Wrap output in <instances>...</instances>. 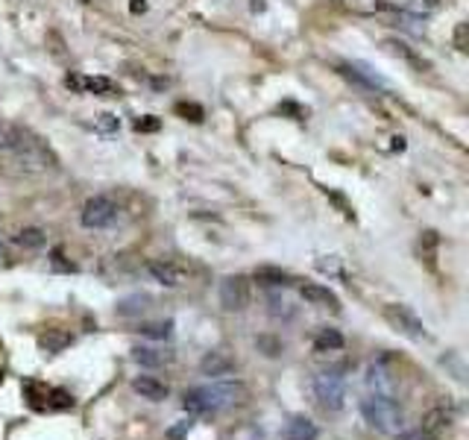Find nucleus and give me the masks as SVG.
I'll use <instances>...</instances> for the list:
<instances>
[{
    "label": "nucleus",
    "instance_id": "obj_1",
    "mask_svg": "<svg viewBox=\"0 0 469 440\" xmlns=\"http://www.w3.org/2000/svg\"><path fill=\"white\" fill-rule=\"evenodd\" d=\"M247 390L240 382H211V385H196L185 390V408L191 414H217L223 408H232L244 402Z\"/></svg>",
    "mask_w": 469,
    "mask_h": 440
},
{
    "label": "nucleus",
    "instance_id": "obj_2",
    "mask_svg": "<svg viewBox=\"0 0 469 440\" xmlns=\"http://www.w3.org/2000/svg\"><path fill=\"white\" fill-rule=\"evenodd\" d=\"M361 414H364V420L382 434H399L405 426L402 405L393 397H384V393H370L367 399H361Z\"/></svg>",
    "mask_w": 469,
    "mask_h": 440
},
{
    "label": "nucleus",
    "instance_id": "obj_3",
    "mask_svg": "<svg viewBox=\"0 0 469 440\" xmlns=\"http://www.w3.org/2000/svg\"><path fill=\"white\" fill-rule=\"evenodd\" d=\"M12 156L21 162V168H29V171H48V168H56V156L50 153L44 141L38 135H33L29 129H21V139L18 144L12 147Z\"/></svg>",
    "mask_w": 469,
    "mask_h": 440
},
{
    "label": "nucleus",
    "instance_id": "obj_4",
    "mask_svg": "<svg viewBox=\"0 0 469 440\" xmlns=\"http://www.w3.org/2000/svg\"><path fill=\"white\" fill-rule=\"evenodd\" d=\"M314 397L320 402L326 411H340L343 402H346V382L338 370H320L314 376Z\"/></svg>",
    "mask_w": 469,
    "mask_h": 440
},
{
    "label": "nucleus",
    "instance_id": "obj_5",
    "mask_svg": "<svg viewBox=\"0 0 469 440\" xmlns=\"http://www.w3.org/2000/svg\"><path fill=\"white\" fill-rule=\"evenodd\" d=\"M384 320L399 332V335L411 338V341H426L428 332L426 326H422V320L414 314V308L402 306V302H390V306H384Z\"/></svg>",
    "mask_w": 469,
    "mask_h": 440
},
{
    "label": "nucleus",
    "instance_id": "obj_6",
    "mask_svg": "<svg viewBox=\"0 0 469 440\" xmlns=\"http://www.w3.org/2000/svg\"><path fill=\"white\" fill-rule=\"evenodd\" d=\"M117 218V206L112 197H92V200L85 203L82 208V226L88 229H106V226H112Z\"/></svg>",
    "mask_w": 469,
    "mask_h": 440
},
{
    "label": "nucleus",
    "instance_id": "obj_7",
    "mask_svg": "<svg viewBox=\"0 0 469 440\" xmlns=\"http://www.w3.org/2000/svg\"><path fill=\"white\" fill-rule=\"evenodd\" d=\"M220 306L226 311H244L250 306V282H247V276H226L220 282Z\"/></svg>",
    "mask_w": 469,
    "mask_h": 440
},
{
    "label": "nucleus",
    "instance_id": "obj_8",
    "mask_svg": "<svg viewBox=\"0 0 469 440\" xmlns=\"http://www.w3.org/2000/svg\"><path fill=\"white\" fill-rule=\"evenodd\" d=\"M65 85L71 91H82V94H115V83L106 77H80V73H71V77H65Z\"/></svg>",
    "mask_w": 469,
    "mask_h": 440
},
{
    "label": "nucleus",
    "instance_id": "obj_9",
    "mask_svg": "<svg viewBox=\"0 0 469 440\" xmlns=\"http://www.w3.org/2000/svg\"><path fill=\"white\" fill-rule=\"evenodd\" d=\"M299 294H302V299H305L308 306H320V308H331V311H338V308H340L338 294H335V291H329L326 285L308 282V285H302V288H299Z\"/></svg>",
    "mask_w": 469,
    "mask_h": 440
},
{
    "label": "nucleus",
    "instance_id": "obj_10",
    "mask_svg": "<svg viewBox=\"0 0 469 440\" xmlns=\"http://www.w3.org/2000/svg\"><path fill=\"white\" fill-rule=\"evenodd\" d=\"M147 270H150V276H153L159 285H164V288H179L185 282V270L179 267V264H173V262H150L147 264Z\"/></svg>",
    "mask_w": 469,
    "mask_h": 440
},
{
    "label": "nucleus",
    "instance_id": "obj_11",
    "mask_svg": "<svg viewBox=\"0 0 469 440\" xmlns=\"http://www.w3.org/2000/svg\"><path fill=\"white\" fill-rule=\"evenodd\" d=\"M132 390L135 393H141V399H150V402H161V399H168V385L159 382L156 376H138V378H132Z\"/></svg>",
    "mask_w": 469,
    "mask_h": 440
},
{
    "label": "nucleus",
    "instance_id": "obj_12",
    "mask_svg": "<svg viewBox=\"0 0 469 440\" xmlns=\"http://www.w3.org/2000/svg\"><path fill=\"white\" fill-rule=\"evenodd\" d=\"M132 361L141 364V367H164V364L173 361V353L171 350H159V346H135Z\"/></svg>",
    "mask_w": 469,
    "mask_h": 440
},
{
    "label": "nucleus",
    "instance_id": "obj_13",
    "mask_svg": "<svg viewBox=\"0 0 469 440\" xmlns=\"http://www.w3.org/2000/svg\"><path fill=\"white\" fill-rule=\"evenodd\" d=\"M282 437L284 440H317L320 437V429H317V423H311L308 417H294V420H287V426L282 429Z\"/></svg>",
    "mask_w": 469,
    "mask_h": 440
},
{
    "label": "nucleus",
    "instance_id": "obj_14",
    "mask_svg": "<svg viewBox=\"0 0 469 440\" xmlns=\"http://www.w3.org/2000/svg\"><path fill=\"white\" fill-rule=\"evenodd\" d=\"M150 308H153V297H147V294H129L115 306L117 317H141Z\"/></svg>",
    "mask_w": 469,
    "mask_h": 440
},
{
    "label": "nucleus",
    "instance_id": "obj_15",
    "mask_svg": "<svg viewBox=\"0 0 469 440\" xmlns=\"http://www.w3.org/2000/svg\"><path fill=\"white\" fill-rule=\"evenodd\" d=\"M452 423H455V411H446V408H434V411H428L426 417H422V432L428 434H440L446 429H452Z\"/></svg>",
    "mask_w": 469,
    "mask_h": 440
},
{
    "label": "nucleus",
    "instance_id": "obj_16",
    "mask_svg": "<svg viewBox=\"0 0 469 440\" xmlns=\"http://www.w3.org/2000/svg\"><path fill=\"white\" fill-rule=\"evenodd\" d=\"M200 370L203 376H229L235 370V361L229 355H223V353H208L203 361H200Z\"/></svg>",
    "mask_w": 469,
    "mask_h": 440
},
{
    "label": "nucleus",
    "instance_id": "obj_17",
    "mask_svg": "<svg viewBox=\"0 0 469 440\" xmlns=\"http://www.w3.org/2000/svg\"><path fill=\"white\" fill-rule=\"evenodd\" d=\"M71 343H73V338H71V332H65V329H48V332H44V335L38 338V346H41L44 353H50V355L68 350Z\"/></svg>",
    "mask_w": 469,
    "mask_h": 440
},
{
    "label": "nucleus",
    "instance_id": "obj_18",
    "mask_svg": "<svg viewBox=\"0 0 469 440\" xmlns=\"http://www.w3.org/2000/svg\"><path fill=\"white\" fill-rule=\"evenodd\" d=\"M255 282L264 285V288H287L294 282V276L282 267H259L255 270Z\"/></svg>",
    "mask_w": 469,
    "mask_h": 440
},
{
    "label": "nucleus",
    "instance_id": "obj_19",
    "mask_svg": "<svg viewBox=\"0 0 469 440\" xmlns=\"http://www.w3.org/2000/svg\"><path fill=\"white\" fill-rule=\"evenodd\" d=\"M338 71L343 73L346 80H352L355 85H361V88H378V85H382V80L373 77V71H367L364 65H340Z\"/></svg>",
    "mask_w": 469,
    "mask_h": 440
},
{
    "label": "nucleus",
    "instance_id": "obj_20",
    "mask_svg": "<svg viewBox=\"0 0 469 440\" xmlns=\"http://www.w3.org/2000/svg\"><path fill=\"white\" fill-rule=\"evenodd\" d=\"M437 247H440V235H437L434 229L422 232V235H419V241H417V253H419V259L426 262L428 267H434V264H437Z\"/></svg>",
    "mask_w": 469,
    "mask_h": 440
},
{
    "label": "nucleus",
    "instance_id": "obj_21",
    "mask_svg": "<svg viewBox=\"0 0 469 440\" xmlns=\"http://www.w3.org/2000/svg\"><path fill=\"white\" fill-rule=\"evenodd\" d=\"M343 343L346 341L338 329H320L314 338V350L317 353H338V350H343Z\"/></svg>",
    "mask_w": 469,
    "mask_h": 440
},
{
    "label": "nucleus",
    "instance_id": "obj_22",
    "mask_svg": "<svg viewBox=\"0 0 469 440\" xmlns=\"http://www.w3.org/2000/svg\"><path fill=\"white\" fill-rule=\"evenodd\" d=\"M367 385L373 388V393H384V397H393V378H390V373L382 367V364H373V367H370Z\"/></svg>",
    "mask_w": 469,
    "mask_h": 440
},
{
    "label": "nucleus",
    "instance_id": "obj_23",
    "mask_svg": "<svg viewBox=\"0 0 469 440\" xmlns=\"http://www.w3.org/2000/svg\"><path fill=\"white\" fill-rule=\"evenodd\" d=\"M15 244L24 247V250H41L44 244H48V235H44V229H38V226H27V229H21L18 235H15Z\"/></svg>",
    "mask_w": 469,
    "mask_h": 440
},
{
    "label": "nucleus",
    "instance_id": "obj_24",
    "mask_svg": "<svg viewBox=\"0 0 469 440\" xmlns=\"http://www.w3.org/2000/svg\"><path fill=\"white\" fill-rule=\"evenodd\" d=\"M141 335L150 341H168L173 335V320H156V323H141Z\"/></svg>",
    "mask_w": 469,
    "mask_h": 440
},
{
    "label": "nucleus",
    "instance_id": "obj_25",
    "mask_svg": "<svg viewBox=\"0 0 469 440\" xmlns=\"http://www.w3.org/2000/svg\"><path fill=\"white\" fill-rule=\"evenodd\" d=\"M384 48H387L393 56H402L405 62H411V65H417V68H428V65L422 62V59H419V56H417L411 48H407L405 41H393V38H390V41H384Z\"/></svg>",
    "mask_w": 469,
    "mask_h": 440
},
{
    "label": "nucleus",
    "instance_id": "obj_26",
    "mask_svg": "<svg viewBox=\"0 0 469 440\" xmlns=\"http://www.w3.org/2000/svg\"><path fill=\"white\" fill-rule=\"evenodd\" d=\"M21 129H24V127L3 124V120H0V150H6V153H12V147L18 144V139H21Z\"/></svg>",
    "mask_w": 469,
    "mask_h": 440
},
{
    "label": "nucleus",
    "instance_id": "obj_27",
    "mask_svg": "<svg viewBox=\"0 0 469 440\" xmlns=\"http://www.w3.org/2000/svg\"><path fill=\"white\" fill-rule=\"evenodd\" d=\"M24 390H27L29 402H33V408H48V393H50V388H44V385H38V382H27Z\"/></svg>",
    "mask_w": 469,
    "mask_h": 440
},
{
    "label": "nucleus",
    "instance_id": "obj_28",
    "mask_svg": "<svg viewBox=\"0 0 469 440\" xmlns=\"http://www.w3.org/2000/svg\"><path fill=\"white\" fill-rule=\"evenodd\" d=\"M176 115L185 118V120H191V124H200V120L205 118L203 106H196V103H176Z\"/></svg>",
    "mask_w": 469,
    "mask_h": 440
},
{
    "label": "nucleus",
    "instance_id": "obj_29",
    "mask_svg": "<svg viewBox=\"0 0 469 440\" xmlns=\"http://www.w3.org/2000/svg\"><path fill=\"white\" fill-rule=\"evenodd\" d=\"M73 405V397L68 390H62V388H50V393H48V408H71Z\"/></svg>",
    "mask_w": 469,
    "mask_h": 440
},
{
    "label": "nucleus",
    "instance_id": "obj_30",
    "mask_svg": "<svg viewBox=\"0 0 469 440\" xmlns=\"http://www.w3.org/2000/svg\"><path fill=\"white\" fill-rule=\"evenodd\" d=\"M50 264H53V270H62V273L77 270L71 262H65V253H62V250H53V253H50Z\"/></svg>",
    "mask_w": 469,
    "mask_h": 440
},
{
    "label": "nucleus",
    "instance_id": "obj_31",
    "mask_svg": "<svg viewBox=\"0 0 469 440\" xmlns=\"http://www.w3.org/2000/svg\"><path fill=\"white\" fill-rule=\"evenodd\" d=\"M317 267H320L323 273H338V276H343V267H340V262L335 259V255H331L329 262H326V259H320V262H317Z\"/></svg>",
    "mask_w": 469,
    "mask_h": 440
},
{
    "label": "nucleus",
    "instance_id": "obj_32",
    "mask_svg": "<svg viewBox=\"0 0 469 440\" xmlns=\"http://www.w3.org/2000/svg\"><path fill=\"white\" fill-rule=\"evenodd\" d=\"M135 129H138V132H156L159 129V118H138V120H135Z\"/></svg>",
    "mask_w": 469,
    "mask_h": 440
},
{
    "label": "nucleus",
    "instance_id": "obj_33",
    "mask_svg": "<svg viewBox=\"0 0 469 440\" xmlns=\"http://www.w3.org/2000/svg\"><path fill=\"white\" fill-rule=\"evenodd\" d=\"M97 129H100V132H115V129H117V118H115V115H100Z\"/></svg>",
    "mask_w": 469,
    "mask_h": 440
},
{
    "label": "nucleus",
    "instance_id": "obj_34",
    "mask_svg": "<svg viewBox=\"0 0 469 440\" xmlns=\"http://www.w3.org/2000/svg\"><path fill=\"white\" fill-rule=\"evenodd\" d=\"M188 432H191V420H182L179 426H173V429L168 432V437H171V440H182Z\"/></svg>",
    "mask_w": 469,
    "mask_h": 440
},
{
    "label": "nucleus",
    "instance_id": "obj_35",
    "mask_svg": "<svg viewBox=\"0 0 469 440\" xmlns=\"http://www.w3.org/2000/svg\"><path fill=\"white\" fill-rule=\"evenodd\" d=\"M466 33H469V24H458V29H455V48L458 50H466Z\"/></svg>",
    "mask_w": 469,
    "mask_h": 440
},
{
    "label": "nucleus",
    "instance_id": "obj_36",
    "mask_svg": "<svg viewBox=\"0 0 469 440\" xmlns=\"http://www.w3.org/2000/svg\"><path fill=\"white\" fill-rule=\"evenodd\" d=\"M396 440H437V437L428 434V432H422V429H417V432H405V434H399Z\"/></svg>",
    "mask_w": 469,
    "mask_h": 440
},
{
    "label": "nucleus",
    "instance_id": "obj_37",
    "mask_svg": "<svg viewBox=\"0 0 469 440\" xmlns=\"http://www.w3.org/2000/svg\"><path fill=\"white\" fill-rule=\"evenodd\" d=\"M129 9H132V12H144V9H147V3H144V0H132Z\"/></svg>",
    "mask_w": 469,
    "mask_h": 440
},
{
    "label": "nucleus",
    "instance_id": "obj_38",
    "mask_svg": "<svg viewBox=\"0 0 469 440\" xmlns=\"http://www.w3.org/2000/svg\"><path fill=\"white\" fill-rule=\"evenodd\" d=\"M393 147H396V150H402V147H405V139H402V135H396V139H393Z\"/></svg>",
    "mask_w": 469,
    "mask_h": 440
},
{
    "label": "nucleus",
    "instance_id": "obj_39",
    "mask_svg": "<svg viewBox=\"0 0 469 440\" xmlns=\"http://www.w3.org/2000/svg\"><path fill=\"white\" fill-rule=\"evenodd\" d=\"M82 3H92V0H82Z\"/></svg>",
    "mask_w": 469,
    "mask_h": 440
}]
</instances>
